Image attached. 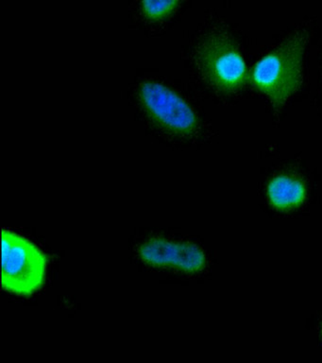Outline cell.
Masks as SVG:
<instances>
[{"label": "cell", "mask_w": 322, "mask_h": 363, "mask_svg": "<svg viewBox=\"0 0 322 363\" xmlns=\"http://www.w3.org/2000/svg\"><path fill=\"white\" fill-rule=\"evenodd\" d=\"M307 41L306 31H295L263 57L248 74V82L270 99L276 111L301 86Z\"/></svg>", "instance_id": "6da1fadb"}, {"label": "cell", "mask_w": 322, "mask_h": 363, "mask_svg": "<svg viewBox=\"0 0 322 363\" xmlns=\"http://www.w3.org/2000/svg\"><path fill=\"white\" fill-rule=\"evenodd\" d=\"M180 0H142V11L149 19L158 20L171 13Z\"/></svg>", "instance_id": "52a82bcc"}, {"label": "cell", "mask_w": 322, "mask_h": 363, "mask_svg": "<svg viewBox=\"0 0 322 363\" xmlns=\"http://www.w3.org/2000/svg\"><path fill=\"white\" fill-rule=\"evenodd\" d=\"M47 258L21 235L2 231V288L18 295H30L44 284Z\"/></svg>", "instance_id": "3957f363"}, {"label": "cell", "mask_w": 322, "mask_h": 363, "mask_svg": "<svg viewBox=\"0 0 322 363\" xmlns=\"http://www.w3.org/2000/svg\"><path fill=\"white\" fill-rule=\"evenodd\" d=\"M197 62L206 82L219 93L234 95L248 82L247 65L236 42L217 31L200 44Z\"/></svg>", "instance_id": "7a4b0ae2"}, {"label": "cell", "mask_w": 322, "mask_h": 363, "mask_svg": "<svg viewBox=\"0 0 322 363\" xmlns=\"http://www.w3.org/2000/svg\"><path fill=\"white\" fill-rule=\"evenodd\" d=\"M138 252L143 261L154 266L176 267L185 272H197L205 265V254L191 243L155 238L142 244Z\"/></svg>", "instance_id": "5b68a950"}, {"label": "cell", "mask_w": 322, "mask_h": 363, "mask_svg": "<svg viewBox=\"0 0 322 363\" xmlns=\"http://www.w3.org/2000/svg\"><path fill=\"white\" fill-rule=\"evenodd\" d=\"M268 197L271 203L279 208H289L304 201V184L292 176H277L268 184Z\"/></svg>", "instance_id": "8992f818"}, {"label": "cell", "mask_w": 322, "mask_h": 363, "mask_svg": "<svg viewBox=\"0 0 322 363\" xmlns=\"http://www.w3.org/2000/svg\"><path fill=\"white\" fill-rule=\"evenodd\" d=\"M146 112L161 126L180 135H192L199 129L193 110L180 96L157 82H145L139 90Z\"/></svg>", "instance_id": "277c9868"}]
</instances>
